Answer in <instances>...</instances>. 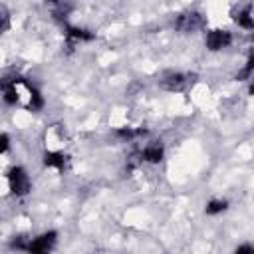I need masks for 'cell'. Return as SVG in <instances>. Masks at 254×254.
<instances>
[{
  "instance_id": "1",
  "label": "cell",
  "mask_w": 254,
  "mask_h": 254,
  "mask_svg": "<svg viewBox=\"0 0 254 254\" xmlns=\"http://www.w3.org/2000/svg\"><path fill=\"white\" fill-rule=\"evenodd\" d=\"M8 189H10V192L12 194H16V196H24V194H28L30 192V189H32V183H30V177H28V173L22 169V167H12L10 171H8Z\"/></svg>"
},
{
  "instance_id": "2",
  "label": "cell",
  "mask_w": 254,
  "mask_h": 254,
  "mask_svg": "<svg viewBox=\"0 0 254 254\" xmlns=\"http://www.w3.org/2000/svg\"><path fill=\"white\" fill-rule=\"evenodd\" d=\"M56 242H58V232L56 230H48V232H44V234H40V236H36L32 240H28L26 252L28 254H50L54 250Z\"/></svg>"
},
{
  "instance_id": "3",
  "label": "cell",
  "mask_w": 254,
  "mask_h": 254,
  "mask_svg": "<svg viewBox=\"0 0 254 254\" xmlns=\"http://www.w3.org/2000/svg\"><path fill=\"white\" fill-rule=\"evenodd\" d=\"M204 42H206V48H208L210 52H218V50L230 46L232 34L226 32V30H210V32L206 34V40H204Z\"/></svg>"
},
{
  "instance_id": "4",
  "label": "cell",
  "mask_w": 254,
  "mask_h": 254,
  "mask_svg": "<svg viewBox=\"0 0 254 254\" xmlns=\"http://www.w3.org/2000/svg\"><path fill=\"white\" fill-rule=\"evenodd\" d=\"M200 26H202V16L198 12H185L175 20V28L181 32H194Z\"/></svg>"
},
{
  "instance_id": "5",
  "label": "cell",
  "mask_w": 254,
  "mask_h": 254,
  "mask_svg": "<svg viewBox=\"0 0 254 254\" xmlns=\"http://www.w3.org/2000/svg\"><path fill=\"white\" fill-rule=\"evenodd\" d=\"M187 83V75L183 73H167L163 79H161V85L167 89V91H181Z\"/></svg>"
},
{
  "instance_id": "6",
  "label": "cell",
  "mask_w": 254,
  "mask_h": 254,
  "mask_svg": "<svg viewBox=\"0 0 254 254\" xmlns=\"http://www.w3.org/2000/svg\"><path fill=\"white\" fill-rule=\"evenodd\" d=\"M65 38L69 42H89L95 38L93 32L85 30V28H77V26H67L65 28Z\"/></svg>"
},
{
  "instance_id": "7",
  "label": "cell",
  "mask_w": 254,
  "mask_h": 254,
  "mask_svg": "<svg viewBox=\"0 0 254 254\" xmlns=\"http://www.w3.org/2000/svg\"><path fill=\"white\" fill-rule=\"evenodd\" d=\"M44 165L50 169L62 171L65 167V155L60 151H48V153H44Z\"/></svg>"
},
{
  "instance_id": "8",
  "label": "cell",
  "mask_w": 254,
  "mask_h": 254,
  "mask_svg": "<svg viewBox=\"0 0 254 254\" xmlns=\"http://www.w3.org/2000/svg\"><path fill=\"white\" fill-rule=\"evenodd\" d=\"M163 155H165V151H163L161 145H147L143 149V153H141L143 161H147V163H161Z\"/></svg>"
},
{
  "instance_id": "9",
  "label": "cell",
  "mask_w": 254,
  "mask_h": 254,
  "mask_svg": "<svg viewBox=\"0 0 254 254\" xmlns=\"http://www.w3.org/2000/svg\"><path fill=\"white\" fill-rule=\"evenodd\" d=\"M234 20H236L238 26H242L244 30H252V28H254V20H252V10H250V6H244V8L234 16Z\"/></svg>"
},
{
  "instance_id": "10",
  "label": "cell",
  "mask_w": 254,
  "mask_h": 254,
  "mask_svg": "<svg viewBox=\"0 0 254 254\" xmlns=\"http://www.w3.org/2000/svg\"><path fill=\"white\" fill-rule=\"evenodd\" d=\"M24 85H26V87H28V91H30V103H28V105H30V109H32V111L42 109V107H44V97H42V93H40L34 85H30L28 81H26Z\"/></svg>"
},
{
  "instance_id": "11",
  "label": "cell",
  "mask_w": 254,
  "mask_h": 254,
  "mask_svg": "<svg viewBox=\"0 0 254 254\" xmlns=\"http://www.w3.org/2000/svg\"><path fill=\"white\" fill-rule=\"evenodd\" d=\"M226 206H228V202L226 200H222V198H214V200H210L208 204H206V214H220V212H224L226 210Z\"/></svg>"
},
{
  "instance_id": "12",
  "label": "cell",
  "mask_w": 254,
  "mask_h": 254,
  "mask_svg": "<svg viewBox=\"0 0 254 254\" xmlns=\"http://www.w3.org/2000/svg\"><path fill=\"white\" fill-rule=\"evenodd\" d=\"M117 137H121V139H135V137H139V135H143L145 133V129H133V127H119L117 131Z\"/></svg>"
},
{
  "instance_id": "13",
  "label": "cell",
  "mask_w": 254,
  "mask_h": 254,
  "mask_svg": "<svg viewBox=\"0 0 254 254\" xmlns=\"http://www.w3.org/2000/svg\"><path fill=\"white\" fill-rule=\"evenodd\" d=\"M20 83H22V81H20ZM18 99H20V93H18V87H16V85H10V87L4 89V101H6L8 105H14Z\"/></svg>"
},
{
  "instance_id": "14",
  "label": "cell",
  "mask_w": 254,
  "mask_h": 254,
  "mask_svg": "<svg viewBox=\"0 0 254 254\" xmlns=\"http://www.w3.org/2000/svg\"><path fill=\"white\" fill-rule=\"evenodd\" d=\"M8 147H10V137H8L6 133H0V155L6 153Z\"/></svg>"
},
{
  "instance_id": "15",
  "label": "cell",
  "mask_w": 254,
  "mask_h": 254,
  "mask_svg": "<svg viewBox=\"0 0 254 254\" xmlns=\"http://www.w3.org/2000/svg\"><path fill=\"white\" fill-rule=\"evenodd\" d=\"M10 30V18L6 16V14H2L0 16V34H4V32H8Z\"/></svg>"
},
{
  "instance_id": "16",
  "label": "cell",
  "mask_w": 254,
  "mask_h": 254,
  "mask_svg": "<svg viewBox=\"0 0 254 254\" xmlns=\"http://www.w3.org/2000/svg\"><path fill=\"white\" fill-rule=\"evenodd\" d=\"M234 254H254V250H252L250 244H242V246H238V248L234 250Z\"/></svg>"
}]
</instances>
